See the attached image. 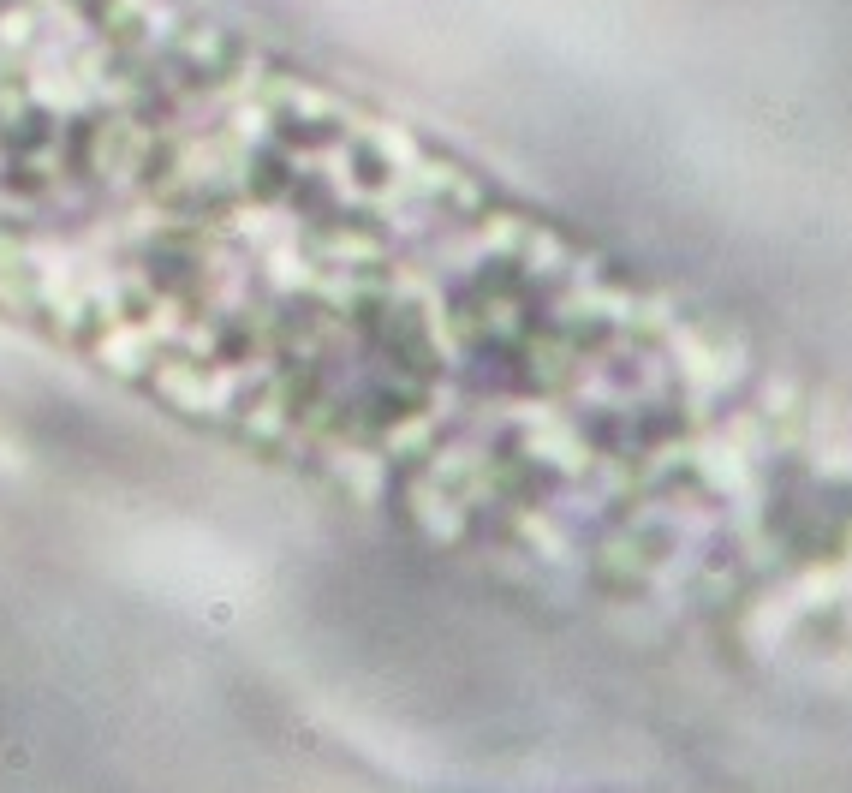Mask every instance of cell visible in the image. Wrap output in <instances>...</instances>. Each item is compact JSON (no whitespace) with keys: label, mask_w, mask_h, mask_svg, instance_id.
I'll list each match as a JSON object with an SVG mask.
<instances>
[{"label":"cell","mask_w":852,"mask_h":793,"mask_svg":"<svg viewBox=\"0 0 852 793\" xmlns=\"http://www.w3.org/2000/svg\"><path fill=\"white\" fill-rule=\"evenodd\" d=\"M602 311H608V263H596V293H591V322H584V335H596V328H602ZM573 364H584V346H578ZM543 459H549V441L531 454V465H543ZM507 501H513V483H507V496H501L495 507H507ZM495 507H489V514H495ZM489 514H483V519H489Z\"/></svg>","instance_id":"7a4b0ae2"},{"label":"cell","mask_w":852,"mask_h":793,"mask_svg":"<svg viewBox=\"0 0 852 793\" xmlns=\"http://www.w3.org/2000/svg\"><path fill=\"white\" fill-rule=\"evenodd\" d=\"M549 227L227 0H0V317L251 448L412 507L507 376Z\"/></svg>","instance_id":"6da1fadb"}]
</instances>
